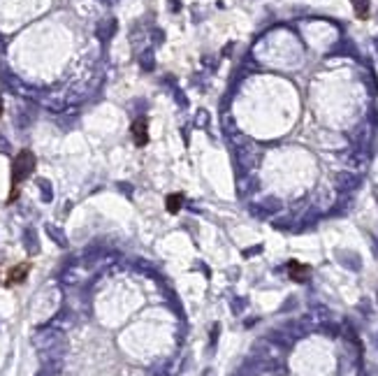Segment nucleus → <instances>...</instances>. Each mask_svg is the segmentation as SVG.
I'll return each instance as SVG.
<instances>
[{"mask_svg":"<svg viewBox=\"0 0 378 376\" xmlns=\"http://www.w3.org/2000/svg\"><path fill=\"white\" fill-rule=\"evenodd\" d=\"M35 169V156L31 154V151H19V156H16L14 161H12V184H14V191H12V198L14 200L16 195V186L21 184L26 177H31V172Z\"/></svg>","mask_w":378,"mask_h":376,"instance_id":"1","label":"nucleus"},{"mask_svg":"<svg viewBox=\"0 0 378 376\" xmlns=\"http://www.w3.org/2000/svg\"><path fill=\"white\" fill-rule=\"evenodd\" d=\"M33 344H35V348L42 353V351H49V348H56V346H65V337H63V330L46 325V328L35 332Z\"/></svg>","mask_w":378,"mask_h":376,"instance_id":"2","label":"nucleus"},{"mask_svg":"<svg viewBox=\"0 0 378 376\" xmlns=\"http://www.w3.org/2000/svg\"><path fill=\"white\" fill-rule=\"evenodd\" d=\"M288 272H290V279H293V281H299V284H302V281H306V279H309V274H311V269L306 267V265L295 262V260L288 265Z\"/></svg>","mask_w":378,"mask_h":376,"instance_id":"3","label":"nucleus"},{"mask_svg":"<svg viewBox=\"0 0 378 376\" xmlns=\"http://www.w3.org/2000/svg\"><path fill=\"white\" fill-rule=\"evenodd\" d=\"M28 269H31V265H28V262H21V265L12 267V269H9V274H7V286L21 284L23 279H26V274H28Z\"/></svg>","mask_w":378,"mask_h":376,"instance_id":"4","label":"nucleus"},{"mask_svg":"<svg viewBox=\"0 0 378 376\" xmlns=\"http://www.w3.org/2000/svg\"><path fill=\"white\" fill-rule=\"evenodd\" d=\"M23 246H26V251L31 255H35L40 251V242H38V232L28 228V230L23 232Z\"/></svg>","mask_w":378,"mask_h":376,"instance_id":"5","label":"nucleus"},{"mask_svg":"<svg viewBox=\"0 0 378 376\" xmlns=\"http://www.w3.org/2000/svg\"><path fill=\"white\" fill-rule=\"evenodd\" d=\"M132 135H135V142L139 146H144L146 142H149V135H146V121H144V119H137V121L132 123Z\"/></svg>","mask_w":378,"mask_h":376,"instance_id":"6","label":"nucleus"},{"mask_svg":"<svg viewBox=\"0 0 378 376\" xmlns=\"http://www.w3.org/2000/svg\"><path fill=\"white\" fill-rule=\"evenodd\" d=\"M49 325H51V328H58V330H65V328H70V325H72V318H70L68 311H61V314L56 316Z\"/></svg>","mask_w":378,"mask_h":376,"instance_id":"7","label":"nucleus"},{"mask_svg":"<svg viewBox=\"0 0 378 376\" xmlns=\"http://www.w3.org/2000/svg\"><path fill=\"white\" fill-rule=\"evenodd\" d=\"M181 202H183L181 193H174V195H169V198H167V211H169V214H176V211L181 209Z\"/></svg>","mask_w":378,"mask_h":376,"instance_id":"8","label":"nucleus"},{"mask_svg":"<svg viewBox=\"0 0 378 376\" xmlns=\"http://www.w3.org/2000/svg\"><path fill=\"white\" fill-rule=\"evenodd\" d=\"M46 232H49V237L56 242L58 246H65L68 244V239H65V235H63V230H58L56 225H46Z\"/></svg>","mask_w":378,"mask_h":376,"instance_id":"9","label":"nucleus"},{"mask_svg":"<svg viewBox=\"0 0 378 376\" xmlns=\"http://www.w3.org/2000/svg\"><path fill=\"white\" fill-rule=\"evenodd\" d=\"M114 28H116V23H114V21L102 23V26H100V28H98V38L107 40V38H109V35H112V33H114Z\"/></svg>","mask_w":378,"mask_h":376,"instance_id":"10","label":"nucleus"},{"mask_svg":"<svg viewBox=\"0 0 378 376\" xmlns=\"http://www.w3.org/2000/svg\"><path fill=\"white\" fill-rule=\"evenodd\" d=\"M40 191H42V200H44V202H51L53 193H51V186H49V181H40Z\"/></svg>","mask_w":378,"mask_h":376,"instance_id":"11","label":"nucleus"},{"mask_svg":"<svg viewBox=\"0 0 378 376\" xmlns=\"http://www.w3.org/2000/svg\"><path fill=\"white\" fill-rule=\"evenodd\" d=\"M353 5H355L357 14L364 16V14H367V9H369V0H353Z\"/></svg>","mask_w":378,"mask_h":376,"instance_id":"12","label":"nucleus"},{"mask_svg":"<svg viewBox=\"0 0 378 376\" xmlns=\"http://www.w3.org/2000/svg\"><path fill=\"white\" fill-rule=\"evenodd\" d=\"M142 65H144V70H151V68H153V56H151V51H144V54H142Z\"/></svg>","mask_w":378,"mask_h":376,"instance_id":"13","label":"nucleus"},{"mask_svg":"<svg viewBox=\"0 0 378 376\" xmlns=\"http://www.w3.org/2000/svg\"><path fill=\"white\" fill-rule=\"evenodd\" d=\"M9 151V142L5 137H0V154H7Z\"/></svg>","mask_w":378,"mask_h":376,"instance_id":"14","label":"nucleus"},{"mask_svg":"<svg viewBox=\"0 0 378 376\" xmlns=\"http://www.w3.org/2000/svg\"><path fill=\"white\" fill-rule=\"evenodd\" d=\"M242 307H244V302H242V299H237V302H232V309H235V311H242Z\"/></svg>","mask_w":378,"mask_h":376,"instance_id":"15","label":"nucleus"},{"mask_svg":"<svg viewBox=\"0 0 378 376\" xmlns=\"http://www.w3.org/2000/svg\"><path fill=\"white\" fill-rule=\"evenodd\" d=\"M0 114H2V98H0Z\"/></svg>","mask_w":378,"mask_h":376,"instance_id":"16","label":"nucleus"}]
</instances>
